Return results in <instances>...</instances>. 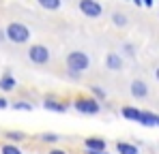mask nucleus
<instances>
[{
	"instance_id": "f257e3e1",
	"label": "nucleus",
	"mask_w": 159,
	"mask_h": 154,
	"mask_svg": "<svg viewBox=\"0 0 159 154\" xmlns=\"http://www.w3.org/2000/svg\"><path fill=\"white\" fill-rule=\"evenodd\" d=\"M30 28L26 24H22V22H11V24L7 26V30H4V39H9L11 43H15V45H24L30 41Z\"/></svg>"
},
{
	"instance_id": "f03ea898",
	"label": "nucleus",
	"mask_w": 159,
	"mask_h": 154,
	"mask_svg": "<svg viewBox=\"0 0 159 154\" xmlns=\"http://www.w3.org/2000/svg\"><path fill=\"white\" fill-rule=\"evenodd\" d=\"M67 69H69V73H73V75H80V73H84V71H88L90 69V58H88V53H84V51H69L67 53Z\"/></svg>"
},
{
	"instance_id": "7ed1b4c3",
	"label": "nucleus",
	"mask_w": 159,
	"mask_h": 154,
	"mask_svg": "<svg viewBox=\"0 0 159 154\" xmlns=\"http://www.w3.org/2000/svg\"><path fill=\"white\" fill-rule=\"evenodd\" d=\"M73 107L78 109L80 113H86V116H95L101 111V105L97 99H75Z\"/></svg>"
},
{
	"instance_id": "20e7f679",
	"label": "nucleus",
	"mask_w": 159,
	"mask_h": 154,
	"mask_svg": "<svg viewBox=\"0 0 159 154\" xmlns=\"http://www.w3.org/2000/svg\"><path fill=\"white\" fill-rule=\"evenodd\" d=\"M28 60L32 64H48L50 62V49L45 45H32L28 49Z\"/></svg>"
},
{
	"instance_id": "39448f33",
	"label": "nucleus",
	"mask_w": 159,
	"mask_h": 154,
	"mask_svg": "<svg viewBox=\"0 0 159 154\" xmlns=\"http://www.w3.org/2000/svg\"><path fill=\"white\" fill-rule=\"evenodd\" d=\"M80 11L86 15V17H90V19H97V17H101V13H103V6L97 2V0H80Z\"/></svg>"
},
{
	"instance_id": "423d86ee",
	"label": "nucleus",
	"mask_w": 159,
	"mask_h": 154,
	"mask_svg": "<svg viewBox=\"0 0 159 154\" xmlns=\"http://www.w3.org/2000/svg\"><path fill=\"white\" fill-rule=\"evenodd\" d=\"M84 146L88 152H106V139H101V137H88L84 141Z\"/></svg>"
},
{
	"instance_id": "0eeeda50",
	"label": "nucleus",
	"mask_w": 159,
	"mask_h": 154,
	"mask_svg": "<svg viewBox=\"0 0 159 154\" xmlns=\"http://www.w3.org/2000/svg\"><path fill=\"white\" fill-rule=\"evenodd\" d=\"M106 69H110V71H120L123 69V58L116 51H110L106 56Z\"/></svg>"
},
{
	"instance_id": "6e6552de",
	"label": "nucleus",
	"mask_w": 159,
	"mask_h": 154,
	"mask_svg": "<svg viewBox=\"0 0 159 154\" xmlns=\"http://www.w3.org/2000/svg\"><path fill=\"white\" fill-rule=\"evenodd\" d=\"M146 94H148V86H146L142 79L131 81V96H135V99H144Z\"/></svg>"
},
{
	"instance_id": "1a4fd4ad",
	"label": "nucleus",
	"mask_w": 159,
	"mask_h": 154,
	"mask_svg": "<svg viewBox=\"0 0 159 154\" xmlns=\"http://www.w3.org/2000/svg\"><path fill=\"white\" fill-rule=\"evenodd\" d=\"M15 86H17V81H15V77L11 75L9 71L0 77V90L2 92H11V90H15Z\"/></svg>"
},
{
	"instance_id": "9d476101",
	"label": "nucleus",
	"mask_w": 159,
	"mask_h": 154,
	"mask_svg": "<svg viewBox=\"0 0 159 154\" xmlns=\"http://www.w3.org/2000/svg\"><path fill=\"white\" fill-rule=\"evenodd\" d=\"M120 113H123L125 120H131V122H138V120H140V109H135V107H131V105L123 107Z\"/></svg>"
},
{
	"instance_id": "9b49d317",
	"label": "nucleus",
	"mask_w": 159,
	"mask_h": 154,
	"mask_svg": "<svg viewBox=\"0 0 159 154\" xmlns=\"http://www.w3.org/2000/svg\"><path fill=\"white\" fill-rule=\"evenodd\" d=\"M142 126H155V122H157V116L155 113H151V111H140V120H138Z\"/></svg>"
},
{
	"instance_id": "f8f14e48",
	"label": "nucleus",
	"mask_w": 159,
	"mask_h": 154,
	"mask_svg": "<svg viewBox=\"0 0 159 154\" xmlns=\"http://www.w3.org/2000/svg\"><path fill=\"white\" fill-rule=\"evenodd\" d=\"M43 107H45V109H50V111H58V113H65V111L69 109L67 105H62V103H58V101H52V99L43 101Z\"/></svg>"
},
{
	"instance_id": "ddd939ff",
	"label": "nucleus",
	"mask_w": 159,
	"mask_h": 154,
	"mask_svg": "<svg viewBox=\"0 0 159 154\" xmlns=\"http://www.w3.org/2000/svg\"><path fill=\"white\" fill-rule=\"evenodd\" d=\"M116 152L118 154H138V146L127 143V141H118L116 143Z\"/></svg>"
},
{
	"instance_id": "4468645a",
	"label": "nucleus",
	"mask_w": 159,
	"mask_h": 154,
	"mask_svg": "<svg viewBox=\"0 0 159 154\" xmlns=\"http://www.w3.org/2000/svg\"><path fill=\"white\" fill-rule=\"evenodd\" d=\"M37 4L41 9H45V11H58L60 4H62V0H37Z\"/></svg>"
},
{
	"instance_id": "2eb2a0df",
	"label": "nucleus",
	"mask_w": 159,
	"mask_h": 154,
	"mask_svg": "<svg viewBox=\"0 0 159 154\" xmlns=\"http://www.w3.org/2000/svg\"><path fill=\"white\" fill-rule=\"evenodd\" d=\"M0 154H24L17 146H13V143H4L2 148H0Z\"/></svg>"
},
{
	"instance_id": "dca6fc26",
	"label": "nucleus",
	"mask_w": 159,
	"mask_h": 154,
	"mask_svg": "<svg viewBox=\"0 0 159 154\" xmlns=\"http://www.w3.org/2000/svg\"><path fill=\"white\" fill-rule=\"evenodd\" d=\"M112 22H114V26L123 28V26H127V17H125L123 13H114V15H112Z\"/></svg>"
},
{
	"instance_id": "f3484780",
	"label": "nucleus",
	"mask_w": 159,
	"mask_h": 154,
	"mask_svg": "<svg viewBox=\"0 0 159 154\" xmlns=\"http://www.w3.org/2000/svg\"><path fill=\"white\" fill-rule=\"evenodd\" d=\"M4 137L11 139V141H22V139H24V133H20V130H9Z\"/></svg>"
},
{
	"instance_id": "a211bd4d",
	"label": "nucleus",
	"mask_w": 159,
	"mask_h": 154,
	"mask_svg": "<svg viewBox=\"0 0 159 154\" xmlns=\"http://www.w3.org/2000/svg\"><path fill=\"white\" fill-rule=\"evenodd\" d=\"M13 109H24V111H32V105L30 103H26V101H17V103H13Z\"/></svg>"
},
{
	"instance_id": "6ab92c4d",
	"label": "nucleus",
	"mask_w": 159,
	"mask_h": 154,
	"mask_svg": "<svg viewBox=\"0 0 159 154\" xmlns=\"http://www.w3.org/2000/svg\"><path fill=\"white\" fill-rule=\"evenodd\" d=\"M60 137L56 135V133H45V135H41V141H50V143H56Z\"/></svg>"
},
{
	"instance_id": "aec40b11",
	"label": "nucleus",
	"mask_w": 159,
	"mask_h": 154,
	"mask_svg": "<svg viewBox=\"0 0 159 154\" xmlns=\"http://www.w3.org/2000/svg\"><path fill=\"white\" fill-rule=\"evenodd\" d=\"M90 90H93V94H95L97 99H106V90H101L99 86H90Z\"/></svg>"
},
{
	"instance_id": "412c9836",
	"label": "nucleus",
	"mask_w": 159,
	"mask_h": 154,
	"mask_svg": "<svg viewBox=\"0 0 159 154\" xmlns=\"http://www.w3.org/2000/svg\"><path fill=\"white\" fill-rule=\"evenodd\" d=\"M7 107H9V101H7V99H2V96H0V109H7Z\"/></svg>"
},
{
	"instance_id": "4be33fe9",
	"label": "nucleus",
	"mask_w": 159,
	"mask_h": 154,
	"mask_svg": "<svg viewBox=\"0 0 159 154\" xmlns=\"http://www.w3.org/2000/svg\"><path fill=\"white\" fill-rule=\"evenodd\" d=\"M48 154H67V152H65V150H60V148H52Z\"/></svg>"
},
{
	"instance_id": "5701e85b",
	"label": "nucleus",
	"mask_w": 159,
	"mask_h": 154,
	"mask_svg": "<svg viewBox=\"0 0 159 154\" xmlns=\"http://www.w3.org/2000/svg\"><path fill=\"white\" fill-rule=\"evenodd\" d=\"M140 2H142V6H146V9L153 6V0H140Z\"/></svg>"
},
{
	"instance_id": "b1692460",
	"label": "nucleus",
	"mask_w": 159,
	"mask_h": 154,
	"mask_svg": "<svg viewBox=\"0 0 159 154\" xmlns=\"http://www.w3.org/2000/svg\"><path fill=\"white\" fill-rule=\"evenodd\" d=\"M133 4H138V6H142V2H140V0H133Z\"/></svg>"
},
{
	"instance_id": "393cba45",
	"label": "nucleus",
	"mask_w": 159,
	"mask_h": 154,
	"mask_svg": "<svg viewBox=\"0 0 159 154\" xmlns=\"http://www.w3.org/2000/svg\"><path fill=\"white\" fill-rule=\"evenodd\" d=\"M155 77H157V81H159V66H157V71H155Z\"/></svg>"
},
{
	"instance_id": "a878e982",
	"label": "nucleus",
	"mask_w": 159,
	"mask_h": 154,
	"mask_svg": "<svg viewBox=\"0 0 159 154\" xmlns=\"http://www.w3.org/2000/svg\"><path fill=\"white\" fill-rule=\"evenodd\" d=\"M88 154H107V152H88Z\"/></svg>"
},
{
	"instance_id": "bb28decb",
	"label": "nucleus",
	"mask_w": 159,
	"mask_h": 154,
	"mask_svg": "<svg viewBox=\"0 0 159 154\" xmlns=\"http://www.w3.org/2000/svg\"><path fill=\"white\" fill-rule=\"evenodd\" d=\"M155 126H159V116H157V122H155Z\"/></svg>"
}]
</instances>
